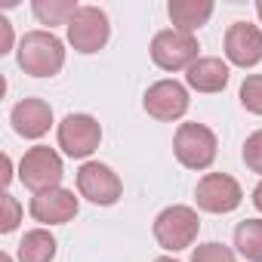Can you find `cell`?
<instances>
[{"instance_id":"6da1fadb","label":"cell","mask_w":262,"mask_h":262,"mask_svg":"<svg viewBox=\"0 0 262 262\" xmlns=\"http://www.w3.org/2000/svg\"><path fill=\"white\" fill-rule=\"evenodd\" d=\"M19 68L31 77H53L65 65V47L53 31H28L16 50Z\"/></svg>"},{"instance_id":"7a4b0ae2","label":"cell","mask_w":262,"mask_h":262,"mask_svg":"<svg viewBox=\"0 0 262 262\" xmlns=\"http://www.w3.org/2000/svg\"><path fill=\"white\" fill-rule=\"evenodd\" d=\"M216 133L204 123H179L173 136V155L188 170H207L216 161Z\"/></svg>"},{"instance_id":"3957f363","label":"cell","mask_w":262,"mask_h":262,"mask_svg":"<svg viewBox=\"0 0 262 262\" xmlns=\"http://www.w3.org/2000/svg\"><path fill=\"white\" fill-rule=\"evenodd\" d=\"M198 231H201V219L185 204H173V207L161 210L155 219V241L170 253L191 247L198 241Z\"/></svg>"},{"instance_id":"277c9868","label":"cell","mask_w":262,"mask_h":262,"mask_svg":"<svg viewBox=\"0 0 262 262\" xmlns=\"http://www.w3.org/2000/svg\"><path fill=\"white\" fill-rule=\"evenodd\" d=\"M198 37L194 34H185V31H176V28H167V31H158L155 40H151V62L164 71H188L201 56H198Z\"/></svg>"},{"instance_id":"5b68a950","label":"cell","mask_w":262,"mask_h":262,"mask_svg":"<svg viewBox=\"0 0 262 262\" xmlns=\"http://www.w3.org/2000/svg\"><path fill=\"white\" fill-rule=\"evenodd\" d=\"M65 170H62V158L50 148V145H34L25 151L22 164H19V179L28 191L40 194L50 188H59Z\"/></svg>"},{"instance_id":"8992f818","label":"cell","mask_w":262,"mask_h":262,"mask_svg":"<svg viewBox=\"0 0 262 262\" xmlns=\"http://www.w3.org/2000/svg\"><path fill=\"white\" fill-rule=\"evenodd\" d=\"M108 37H111V25L99 7H80L68 22V43L83 56L99 53L108 43Z\"/></svg>"},{"instance_id":"52a82bcc","label":"cell","mask_w":262,"mask_h":262,"mask_svg":"<svg viewBox=\"0 0 262 262\" xmlns=\"http://www.w3.org/2000/svg\"><path fill=\"white\" fill-rule=\"evenodd\" d=\"M77 191H80V198H86L90 204L111 207V204L120 201L123 182H120V176H117L111 167H105V164H99V161H86V164L77 170Z\"/></svg>"},{"instance_id":"ba28073f","label":"cell","mask_w":262,"mask_h":262,"mask_svg":"<svg viewBox=\"0 0 262 262\" xmlns=\"http://www.w3.org/2000/svg\"><path fill=\"white\" fill-rule=\"evenodd\" d=\"M102 142V126L93 114H68L59 123V148L68 158H90Z\"/></svg>"},{"instance_id":"9c48e42d","label":"cell","mask_w":262,"mask_h":262,"mask_svg":"<svg viewBox=\"0 0 262 262\" xmlns=\"http://www.w3.org/2000/svg\"><path fill=\"white\" fill-rule=\"evenodd\" d=\"M194 198H198V207L207 213H231L241 207L244 191H241L237 179H231L228 173H207L198 182Z\"/></svg>"},{"instance_id":"30bf717a","label":"cell","mask_w":262,"mask_h":262,"mask_svg":"<svg viewBox=\"0 0 262 262\" xmlns=\"http://www.w3.org/2000/svg\"><path fill=\"white\" fill-rule=\"evenodd\" d=\"M142 105H145V111H148L155 120L170 123V120H179V117L188 111L191 99H188V90H185L179 80H158V83L148 86Z\"/></svg>"},{"instance_id":"8fae6325","label":"cell","mask_w":262,"mask_h":262,"mask_svg":"<svg viewBox=\"0 0 262 262\" xmlns=\"http://www.w3.org/2000/svg\"><path fill=\"white\" fill-rule=\"evenodd\" d=\"M225 56L237 68H253L262 62V31L250 22H234L225 31Z\"/></svg>"},{"instance_id":"7c38bea8","label":"cell","mask_w":262,"mask_h":262,"mask_svg":"<svg viewBox=\"0 0 262 262\" xmlns=\"http://www.w3.org/2000/svg\"><path fill=\"white\" fill-rule=\"evenodd\" d=\"M28 210L43 225H65V222H71L77 216V198H74V191H68V188L59 185V188L34 194Z\"/></svg>"},{"instance_id":"4fadbf2b","label":"cell","mask_w":262,"mask_h":262,"mask_svg":"<svg viewBox=\"0 0 262 262\" xmlns=\"http://www.w3.org/2000/svg\"><path fill=\"white\" fill-rule=\"evenodd\" d=\"M10 123H13V129H16L22 139H40V136L50 133V126H53V108H50V102L34 99V96L31 99H22L13 108Z\"/></svg>"},{"instance_id":"5bb4252c","label":"cell","mask_w":262,"mask_h":262,"mask_svg":"<svg viewBox=\"0 0 262 262\" xmlns=\"http://www.w3.org/2000/svg\"><path fill=\"white\" fill-rule=\"evenodd\" d=\"M228 77H231L228 65H225L222 59H216V56H201V59L185 71L188 86L198 90V93H222V90L228 86Z\"/></svg>"},{"instance_id":"9a60e30c","label":"cell","mask_w":262,"mask_h":262,"mask_svg":"<svg viewBox=\"0 0 262 262\" xmlns=\"http://www.w3.org/2000/svg\"><path fill=\"white\" fill-rule=\"evenodd\" d=\"M170 22L176 31L194 34L213 16V0H170Z\"/></svg>"},{"instance_id":"2e32d148","label":"cell","mask_w":262,"mask_h":262,"mask_svg":"<svg viewBox=\"0 0 262 262\" xmlns=\"http://www.w3.org/2000/svg\"><path fill=\"white\" fill-rule=\"evenodd\" d=\"M56 237L47 228H34L25 231V237L19 241V262H53L56 259Z\"/></svg>"},{"instance_id":"e0dca14e","label":"cell","mask_w":262,"mask_h":262,"mask_svg":"<svg viewBox=\"0 0 262 262\" xmlns=\"http://www.w3.org/2000/svg\"><path fill=\"white\" fill-rule=\"evenodd\" d=\"M234 247L244 259L262 262V219H244L234 228Z\"/></svg>"},{"instance_id":"ac0fdd59","label":"cell","mask_w":262,"mask_h":262,"mask_svg":"<svg viewBox=\"0 0 262 262\" xmlns=\"http://www.w3.org/2000/svg\"><path fill=\"white\" fill-rule=\"evenodd\" d=\"M80 7L74 0H34L31 13L37 16L40 25H68Z\"/></svg>"},{"instance_id":"d6986e66","label":"cell","mask_w":262,"mask_h":262,"mask_svg":"<svg viewBox=\"0 0 262 262\" xmlns=\"http://www.w3.org/2000/svg\"><path fill=\"white\" fill-rule=\"evenodd\" d=\"M241 105L250 114H262V74H250L241 83Z\"/></svg>"},{"instance_id":"ffe728a7","label":"cell","mask_w":262,"mask_h":262,"mask_svg":"<svg viewBox=\"0 0 262 262\" xmlns=\"http://www.w3.org/2000/svg\"><path fill=\"white\" fill-rule=\"evenodd\" d=\"M191 262H234V253L219 244V241H210V244H201L194 253H191Z\"/></svg>"},{"instance_id":"44dd1931","label":"cell","mask_w":262,"mask_h":262,"mask_svg":"<svg viewBox=\"0 0 262 262\" xmlns=\"http://www.w3.org/2000/svg\"><path fill=\"white\" fill-rule=\"evenodd\" d=\"M244 164L250 173H262V129H256L253 136L244 142Z\"/></svg>"},{"instance_id":"7402d4cb","label":"cell","mask_w":262,"mask_h":262,"mask_svg":"<svg viewBox=\"0 0 262 262\" xmlns=\"http://www.w3.org/2000/svg\"><path fill=\"white\" fill-rule=\"evenodd\" d=\"M19 216H22V207H19V201L7 191L4 194V219H0V231L4 234H10V231H16V225H19Z\"/></svg>"},{"instance_id":"603a6c76","label":"cell","mask_w":262,"mask_h":262,"mask_svg":"<svg viewBox=\"0 0 262 262\" xmlns=\"http://www.w3.org/2000/svg\"><path fill=\"white\" fill-rule=\"evenodd\" d=\"M0 31H4V40H0V56H4L13 47V25H10V19H0Z\"/></svg>"},{"instance_id":"cb8c5ba5","label":"cell","mask_w":262,"mask_h":262,"mask_svg":"<svg viewBox=\"0 0 262 262\" xmlns=\"http://www.w3.org/2000/svg\"><path fill=\"white\" fill-rule=\"evenodd\" d=\"M253 204H256V210L262 213V182H259V185L253 188Z\"/></svg>"},{"instance_id":"d4e9b609","label":"cell","mask_w":262,"mask_h":262,"mask_svg":"<svg viewBox=\"0 0 262 262\" xmlns=\"http://www.w3.org/2000/svg\"><path fill=\"white\" fill-rule=\"evenodd\" d=\"M256 13H259V19H262V0H256Z\"/></svg>"},{"instance_id":"484cf974","label":"cell","mask_w":262,"mask_h":262,"mask_svg":"<svg viewBox=\"0 0 262 262\" xmlns=\"http://www.w3.org/2000/svg\"><path fill=\"white\" fill-rule=\"evenodd\" d=\"M155 262H176V259H170V256H161V259H155Z\"/></svg>"},{"instance_id":"4316f807","label":"cell","mask_w":262,"mask_h":262,"mask_svg":"<svg viewBox=\"0 0 262 262\" xmlns=\"http://www.w3.org/2000/svg\"><path fill=\"white\" fill-rule=\"evenodd\" d=\"M0 262H13V259H10V253H4V256H0Z\"/></svg>"}]
</instances>
